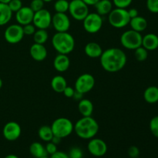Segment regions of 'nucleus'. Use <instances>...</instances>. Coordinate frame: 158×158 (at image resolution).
<instances>
[{
    "label": "nucleus",
    "mask_w": 158,
    "mask_h": 158,
    "mask_svg": "<svg viewBox=\"0 0 158 158\" xmlns=\"http://www.w3.org/2000/svg\"><path fill=\"white\" fill-rule=\"evenodd\" d=\"M78 110L83 117H91L94 113V104L88 99H82L78 103Z\"/></svg>",
    "instance_id": "21"
},
{
    "label": "nucleus",
    "mask_w": 158,
    "mask_h": 158,
    "mask_svg": "<svg viewBox=\"0 0 158 158\" xmlns=\"http://www.w3.org/2000/svg\"><path fill=\"white\" fill-rule=\"evenodd\" d=\"M44 3L45 2L43 0H32L30 5H29V7L31 8V9L34 12H35L37 11H40L43 9V7H44Z\"/></svg>",
    "instance_id": "34"
},
{
    "label": "nucleus",
    "mask_w": 158,
    "mask_h": 158,
    "mask_svg": "<svg viewBox=\"0 0 158 158\" xmlns=\"http://www.w3.org/2000/svg\"><path fill=\"white\" fill-rule=\"evenodd\" d=\"M149 127L151 134L158 138V116H155L151 119L149 123Z\"/></svg>",
    "instance_id": "31"
},
{
    "label": "nucleus",
    "mask_w": 158,
    "mask_h": 158,
    "mask_svg": "<svg viewBox=\"0 0 158 158\" xmlns=\"http://www.w3.org/2000/svg\"><path fill=\"white\" fill-rule=\"evenodd\" d=\"M4 158H19L15 154H9V155L6 156Z\"/></svg>",
    "instance_id": "46"
},
{
    "label": "nucleus",
    "mask_w": 158,
    "mask_h": 158,
    "mask_svg": "<svg viewBox=\"0 0 158 158\" xmlns=\"http://www.w3.org/2000/svg\"><path fill=\"white\" fill-rule=\"evenodd\" d=\"M87 150L94 157H101L107 152V145L106 142L100 138H92L87 144Z\"/></svg>",
    "instance_id": "12"
},
{
    "label": "nucleus",
    "mask_w": 158,
    "mask_h": 158,
    "mask_svg": "<svg viewBox=\"0 0 158 158\" xmlns=\"http://www.w3.org/2000/svg\"><path fill=\"white\" fill-rule=\"evenodd\" d=\"M12 13L8 4L0 2V26H5L10 21Z\"/></svg>",
    "instance_id": "26"
},
{
    "label": "nucleus",
    "mask_w": 158,
    "mask_h": 158,
    "mask_svg": "<svg viewBox=\"0 0 158 158\" xmlns=\"http://www.w3.org/2000/svg\"><path fill=\"white\" fill-rule=\"evenodd\" d=\"M61 140H62V139L60 138V137H56V136L53 135L52 140H51V142H52L53 143H55L56 145H58L59 143H60V142H61Z\"/></svg>",
    "instance_id": "44"
},
{
    "label": "nucleus",
    "mask_w": 158,
    "mask_h": 158,
    "mask_svg": "<svg viewBox=\"0 0 158 158\" xmlns=\"http://www.w3.org/2000/svg\"><path fill=\"white\" fill-rule=\"evenodd\" d=\"M29 152L34 158H41L47 157L48 154L46 148L40 142H33L29 147Z\"/></svg>",
    "instance_id": "24"
},
{
    "label": "nucleus",
    "mask_w": 158,
    "mask_h": 158,
    "mask_svg": "<svg viewBox=\"0 0 158 158\" xmlns=\"http://www.w3.org/2000/svg\"><path fill=\"white\" fill-rule=\"evenodd\" d=\"M127 154L129 155V157L138 158L140 156V150L137 146H131L128 148Z\"/></svg>",
    "instance_id": "38"
},
{
    "label": "nucleus",
    "mask_w": 158,
    "mask_h": 158,
    "mask_svg": "<svg viewBox=\"0 0 158 158\" xmlns=\"http://www.w3.org/2000/svg\"><path fill=\"white\" fill-rule=\"evenodd\" d=\"M44 2H52V0H43Z\"/></svg>",
    "instance_id": "49"
},
{
    "label": "nucleus",
    "mask_w": 158,
    "mask_h": 158,
    "mask_svg": "<svg viewBox=\"0 0 158 158\" xmlns=\"http://www.w3.org/2000/svg\"><path fill=\"white\" fill-rule=\"evenodd\" d=\"M133 0H113V5L116 6V8L120 9H127L129 7L132 3Z\"/></svg>",
    "instance_id": "33"
},
{
    "label": "nucleus",
    "mask_w": 158,
    "mask_h": 158,
    "mask_svg": "<svg viewBox=\"0 0 158 158\" xmlns=\"http://www.w3.org/2000/svg\"><path fill=\"white\" fill-rule=\"evenodd\" d=\"M49 158H69L68 156V154L63 152V151H58L52 154V155H50Z\"/></svg>",
    "instance_id": "41"
},
{
    "label": "nucleus",
    "mask_w": 158,
    "mask_h": 158,
    "mask_svg": "<svg viewBox=\"0 0 158 158\" xmlns=\"http://www.w3.org/2000/svg\"><path fill=\"white\" fill-rule=\"evenodd\" d=\"M11 0H0V2L4 3V4H8Z\"/></svg>",
    "instance_id": "47"
},
{
    "label": "nucleus",
    "mask_w": 158,
    "mask_h": 158,
    "mask_svg": "<svg viewBox=\"0 0 158 158\" xmlns=\"http://www.w3.org/2000/svg\"><path fill=\"white\" fill-rule=\"evenodd\" d=\"M142 46L148 51H154L158 48V35L154 33H148L142 38Z\"/></svg>",
    "instance_id": "19"
},
{
    "label": "nucleus",
    "mask_w": 158,
    "mask_h": 158,
    "mask_svg": "<svg viewBox=\"0 0 158 158\" xmlns=\"http://www.w3.org/2000/svg\"><path fill=\"white\" fill-rule=\"evenodd\" d=\"M70 66V60L66 54L59 53L53 60V66L60 73L66 72Z\"/></svg>",
    "instance_id": "17"
},
{
    "label": "nucleus",
    "mask_w": 158,
    "mask_h": 158,
    "mask_svg": "<svg viewBox=\"0 0 158 158\" xmlns=\"http://www.w3.org/2000/svg\"><path fill=\"white\" fill-rule=\"evenodd\" d=\"M131 18L128 14L127 9L116 8L108 14L109 23L114 28L122 29L129 25Z\"/></svg>",
    "instance_id": "5"
},
{
    "label": "nucleus",
    "mask_w": 158,
    "mask_h": 158,
    "mask_svg": "<svg viewBox=\"0 0 158 158\" xmlns=\"http://www.w3.org/2000/svg\"><path fill=\"white\" fill-rule=\"evenodd\" d=\"M66 86H67V82L63 76L57 75L52 77L51 80V87L56 93L63 94Z\"/></svg>",
    "instance_id": "23"
},
{
    "label": "nucleus",
    "mask_w": 158,
    "mask_h": 158,
    "mask_svg": "<svg viewBox=\"0 0 158 158\" xmlns=\"http://www.w3.org/2000/svg\"><path fill=\"white\" fill-rule=\"evenodd\" d=\"M74 93H75V89L71 87V86H67L64 89L63 94V95H64L66 97H67V98H72L74 95Z\"/></svg>",
    "instance_id": "40"
},
{
    "label": "nucleus",
    "mask_w": 158,
    "mask_h": 158,
    "mask_svg": "<svg viewBox=\"0 0 158 158\" xmlns=\"http://www.w3.org/2000/svg\"><path fill=\"white\" fill-rule=\"evenodd\" d=\"M127 55L120 48H109L103 51L100 57V65L105 71L117 73L123 69L127 64Z\"/></svg>",
    "instance_id": "1"
},
{
    "label": "nucleus",
    "mask_w": 158,
    "mask_h": 158,
    "mask_svg": "<svg viewBox=\"0 0 158 158\" xmlns=\"http://www.w3.org/2000/svg\"><path fill=\"white\" fill-rule=\"evenodd\" d=\"M33 40L35 43L45 44L49 38V33L46 29H38L33 34Z\"/></svg>",
    "instance_id": "28"
},
{
    "label": "nucleus",
    "mask_w": 158,
    "mask_h": 158,
    "mask_svg": "<svg viewBox=\"0 0 158 158\" xmlns=\"http://www.w3.org/2000/svg\"><path fill=\"white\" fill-rule=\"evenodd\" d=\"M22 129L17 122L9 121L5 124L2 130V134L5 139L9 141H15L19 138Z\"/></svg>",
    "instance_id": "14"
},
{
    "label": "nucleus",
    "mask_w": 158,
    "mask_h": 158,
    "mask_svg": "<svg viewBox=\"0 0 158 158\" xmlns=\"http://www.w3.org/2000/svg\"><path fill=\"white\" fill-rule=\"evenodd\" d=\"M8 6L12 12H16L23 6L21 0H11L8 3Z\"/></svg>",
    "instance_id": "36"
},
{
    "label": "nucleus",
    "mask_w": 158,
    "mask_h": 158,
    "mask_svg": "<svg viewBox=\"0 0 158 158\" xmlns=\"http://www.w3.org/2000/svg\"><path fill=\"white\" fill-rule=\"evenodd\" d=\"M128 14H129L130 18L132 19L134 18V17H137V15H139L138 10L137 9H134V8H132V9H130L127 10Z\"/></svg>",
    "instance_id": "42"
},
{
    "label": "nucleus",
    "mask_w": 158,
    "mask_h": 158,
    "mask_svg": "<svg viewBox=\"0 0 158 158\" xmlns=\"http://www.w3.org/2000/svg\"><path fill=\"white\" fill-rule=\"evenodd\" d=\"M52 25L56 32H68L70 28V19L66 13L56 12L52 15Z\"/></svg>",
    "instance_id": "13"
},
{
    "label": "nucleus",
    "mask_w": 158,
    "mask_h": 158,
    "mask_svg": "<svg viewBox=\"0 0 158 158\" xmlns=\"http://www.w3.org/2000/svg\"><path fill=\"white\" fill-rule=\"evenodd\" d=\"M68 156L69 158H83V153L81 148H78V147H73V148H70L69 153H68Z\"/></svg>",
    "instance_id": "32"
},
{
    "label": "nucleus",
    "mask_w": 158,
    "mask_h": 158,
    "mask_svg": "<svg viewBox=\"0 0 158 158\" xmlns=\"http://www.w3.org/2000/svg\"><path fill=\"white\" fill-rule=\"evenodd\" d=\"M129 25L131 26V29L138 32H143L148 27V21L143 17L137 15V17L131 19Z\"/></svg>",
    "instance_id": "22"
},
{
    "label": "nucleus",
    "mask_w": 158,
    "mask_h": 158,
    "mask_svg": "<svg viewBox=\"0 0 158 158\" xmlns=\"http://www.w3.org/2000/svg\"><path fill=\"white\" fill-rule=\"evenodd\" d=\"M143 35L140 32L129 29L123 32L120 36V43L125 49L134 50L142 46Z\"/></svg>",
    "instance_id": "6"
},
{
    "label": "nucleus",
    "mask_w": 158,
    "mask_h": 158,
    "mask_svg": "<svg viewBox=\"0 0 158 158\" xmlns=\"http://www.w3.org/2000/svg\"><path fill=\"white\" fill-rule=\"evenodd\" d=\"M113 6L114 5L110 0H99L94 6L97 10V13L103 16L108 15L112 11Z\"/></svg>",
    "instance_id": "20"
},
{
    "label": "nucleus",
    "mask_w": 158,
    "mask_h": 158,
    "mask_svg": "<svg viewBox=\"0 0 158 158\" xmlns=\"http://www.w3.org/2000/svg\"><path fill=\"white\" fill-rule=\"evenodd\" d=\"M54 136L61 139L67 137L73 132L74 124L70 120L66 117H60L52 122L51 125Z\"/></svg>",
    "instance_id": "4"
},
{
    "label": "nucleus",
    "mask_w": 158,
    "mask_h": 158,
    "mask_svg": "<svg viewBox=\"0 0 158 158\" xmlns=\"http://www.w3.org/2000/svg\"><path fill=\"white\" fill-rule=\"evenodd\" d=\"M35 26L32 23L26 24L25 26H23V32L25 35H33V34L35 32Z\"/></svg>",
    "instance_id": "37"
},
{
    "label": "nucleus",
    "mask_w": 158,
    "mask_h": 158,
    "mask_svg": "<svg viewBox=\"0 0 158 158\" xmlns=\"http://www.w3.org/2000/svg\"><path fill=\"white\" fill-rule=\"evenodd\" d=\"M32 24L36 29H47L52 25V15L47 9H44L34 13Z\"/></svg>",
    "instance_id": "11"
},
{
    "label": "nucleus",
    "mask_w": 158,
    "mask_h": 158,
    "mask_svg": "<svg viewBox=\"0 0 158 158\" xmlns=\"http://www.w3.org/2000/svg\"><path fill=\"white\" fill-rule=\"evenodd\" d=\"M39 137L42 140L45 142H49L52 140L53 137V133H52V128L50 126L44 125V126L40 127L38 131Z\"/></svg>",
    "instance_id": "27"
},
{
    "label": "nucleus",
    "mask_w": 158,
    "mask_h": 158,
    "mask_svg": "<svg viewBox=\"0 0 158 158\" xmlns=\"http://www.w3.org/2000/svg\"><path fill=\"white\" fill-rule=\"evenodd\" d=\"M34 13L35 12L29 6H23L19 10L15 12V20L18 24L21 26L32 23Z\"/></svg>",
    "instance_id": "15"
},
{
    "label": "nucleus",
    "mask_w": 158,
    "mask_h": 158,
    "mask_svg": "<svg viewBox=\"0 0 158 158\" xmlns=\"http://www.w3.org/2000/svg\"><path fill=\"white\" fill-rule=\"evenodd\" d=\"M41 158H49V157H41Z\"/></svg>",
    "instance_id": "50"
},
{
    "label": "nucleus",
    "mask_w": 158,
    "mask_h": 158,
    "mask_svg": "<svg viewBox=\"0 0 158 158\" xmlns=\"http://www.w3.org/2000/svg\"><path fill=\"white\" fill-rule=\"evenodd\" d=\"M69 2L67 0H56L54 3V9L56 12L66 13L69 10Z\"/></svg>",
    "instance_id": "29"
},
{
    "label": "nucleus",
    "mask_w": 158,
    "mask_h": 158,
    "mask_svg": "<svg viewBox=\"0 0 158 158\" xmlns=\"http://www.w3.org/2000/svg\"><path fill=\"white\" fill-rule=\"evenodd\" d=\"M95 86V78L90 73L81 74L76 80L74 89L76 91L85 94L90 92Z\"/></svg>",
    "instance_id": "9"
},
{
    "label": "nucleus",
    "mask_w": 158,
    "mask_h": 158,
    "mask_svg": "<svg viewBox=\"0 0 158 158\" xmlns=\"http://www.w3.org/2000/svg\"><path fill=\"white\" fill-rule=\"evenodd\" d=\"M83 2H84L87 6H94L99 0H82Z\"/></svg>",
    "instance_id": "45"
},
{
    "label": "nucleus",
    "mask_w": 158,
    "mask_h": 158,
    "mask_svg": "<svg viewBox=\"0 0 158 158\" xmlns=\"http://www.w3.org/2000/svg\"><path fill=\"white\" fill-rule=\"evenodd\" d=\"M83 95H84V94H81V93H79V92H77V91L75 90V93H74V95H73V98H74L75 100H80L83 99Z\"/></svg>",
    "instance_id": "43"
},
{
    "label": "nucleus",
    "mask_w": 158,
    "mask_h": 158,
    "mask_svg": "<svg viewBox=\"0 0 158 158\" xmlns=\"http://www.w3.org/2000/svg\"><path fill=\"white\" fill-rule=\"evenodd\" d=\"M134 57L138 62L145 61L148 57V50L142 46H140L134 49Z\"/></svg>",
    "instance_id": "30"
},
{
    "label": "nucleus",
    "mask_w": 158,
    "mask_h": 158,
    "mask_svg": "<svg viewBox=\"0 0 158 158\" xmlns=\"http://www.w3.org/2000/svg\"><path fill=\"white\" fill-rule=\"evenodd\" d=\"M128 158H131V157H128Z\"/></svg>",
    "instance_id": "51"
},
{
    "label": "nucleus",
    "mask_w": 158,
    "mask_h": 158,
    "mask_svg": "<svg viewBox=\"0 0 158 158\" xmlns=\"http://www.w3.org/2000/svg\"><path fill=\"white\" fill-rule=\"evenodd\" d=\"M2 84H3V83H2V79L0 78V89H1V88L2 87Z\"/></svg>",
    "instance_id": "48"
},
{
    "label": "nucleus",
    "mask_w": 158,
    "mask_h": 158,
    "mask_svg": "<svg viewBox=\"0 0 158 158\" xmlns=\"http://www.w3.org/2000/svg\"><path fill=\"white\" fill-rule=\"evenodd\" d=\"M29 53L34 60L37 62H42L46 60L48 52L44 44L34 43L29 49Z\"/></svg>",
    "instance_id": "16"
},
{
    "label": "nucleus",
    "mask_w": 158,
    "mask_h": 158,
    "mask_svg": "<svg viewBox=\"0 0 158 158\" xmlns=\"http://www.w3.org/2000/svg\"><path fill=\"white\" fill-rule=\"evenodd\" d=\"M52 45L58 53L67 55L73 51L75 40L68 32H56L52 38Z\"/></svg>",
    "instance_id": "3"
},
{
    "label": "nucleus",
    "mask_w": 158,
    "mask_h": 158,
    "mask_svg": "<svg viewBox=\"0 0 158 158\" xmlns=\"http://www.w3.org/2000/svg\"><path fill=\"white\" fill-rule=\"evenodd\" d=\"M23 26L19 24H12L8 26L4 32V38L10 44H17L24 37Z\"/></svg>",
    "instance_id": "10"
},
{
    "label": "nucleus",
    "mask_w": 158,
    "mask_h": 158,
    "mask_svg": "<svg viewBox=\"0 0 158 158\" xmlns=\"http://www.w3.org/2000/svg\"><path fill=\"white\" fill-rule=\"evenodd\" d=\"M83 26L88 33H97L103 26V18L97 12H91L83 20Z\"/></svg>",
    "instance_id": "8"
},
{
    "label": "nucleus",
    "mask_w": 158,
    "mask_h": 158,
    "mask_svg": "<svg viewBox=\"0 0 158 158\" xmlns=\"http://www.w3.org/2000/svg\"><path fill=\"white\" fill-rule=\"evenodd\" d=\"M45 148H46V152L49 155H52V154H54V153H56L57 151V145H56L55 143H53L51 141L47 142Z\"/></svg>",
    "instance_id": "39"
},
{
    "label": "nucleus",
    "mask_w": 158,
    "mask_h": 158,
    "mask_svg": "<svg viewBox=\"0 0 158 158\" xmlns=\"http://www.w3.org/2000/svg\"><path fill=\"white\" fill-rule=\"evenodd\" d=\"M143 99L145 101L151 104L158 102V87L156 86H151L147 88L143 92Z\"/></svg>",
    "instance_id": "25"
},
{
    "label": "nucleus",
    "mask_w": 158,
    "mask_h": 158,
    "mask_svg": "<svg viewBox=\"0 0 158 158\" xmlns=\"http://www.w3.org/2000/svg\"><path fill=\"white\" fill-rule=\"evenodd\" d=\"M103 51L100 45L96 42H89L85 46L84 48V52L86 55L92 59L100 58V56L103 53Z\"/></svg>",
    "instance_id": "18"
},
{
    "label": "nucleus",
    "mask_w": 158,
    "mask_h": 158,
    "mask_svg": "<svg viewBox=\"0 0 158 158\" xmlns=\"http://www.w3.org/2000/svg\"><path fill=\"white\" fill-rule=\"evenodd\" d=\"M100 127L97 120L92 117H83L74 124L73 131L80 138L90 140L95 137Z\"/></svg>",
    "instance_id": "2"
},
{
    "label": "nucleus",
    "mask_w": 158,
    "mask_h": 158,
    "mask_svg": "<svg viewBox=\"0 0 158 158\" xmlns=\"http://www.w3.org/2000/svg\"><path fill=\"white\" fill-rule=\"evenodd\" d=\"M147 8L151 13H158V0H147Z\"/></svg>",
    "instance_id": "35"
},
{
    "label": "nucleus",
    "mask_w": 158,
    "mask_h": 158,
    "mask_svg": "<svg viewBox=\"0 0 158 158\" xmlns=\"http://www.w3.org/2000/svg\"><path fill=\"white\" fill-rule=\"evenodd\" d=\"M73 19L77 21H83L89 12V6L82 0H72L69 2V10Z\"/></svg>",
    "instance_id": "7"
}]
</instances>
